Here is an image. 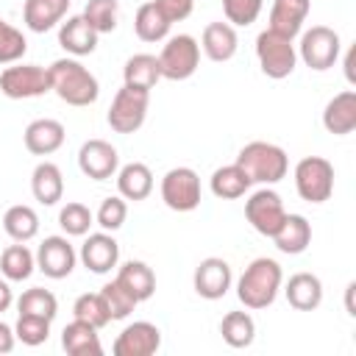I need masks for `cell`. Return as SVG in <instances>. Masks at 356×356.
Here are the masks:
<instances>
[{
	"label": "cell",
	"instance_id": "7a4b0ae2",
	"mask_svg": "<svg viewBox=\"0 0 356 356\" xmlns=\"http://www.w3.org/2000/svg\"><path fill=\"white\" fill-rule=\"evenodd\" d=\"M281 284H284V270L275 259L270 256H259L253 259L245 273L239 275L236 281V298L245 309H267L275 303L278 292H281Z\"/></svg>",
	"mask_w": 356,
	"mask_h": 356
},
{
	"label": "cell",
	"instance_id": "836d02e7",
	"mask_svg": "<svg viewBox=\"0 0 356 356\" xmlns=\"http://www.w3.org/2000/svg\"><path fill=\"white\" fill-rule=\"evenodd\" d=\"M33 270H36V256L25 248V242L8 245L0 253V273L6 275V281H28Z\"/></svg>",
	"mask_w": 356,
	"mask_h": 356
},
{
	"label": "cell",
	"instance_id": "c3c4849f",
	"mask_svg": "<svg viewBox=\"0 0 356 356\" xmlns=\"http://www.w3.org/2000/svg\"><path fill=\"white\" fill-rule=\"evenodd\" d=\"M353 292H356V284L350 281V284L345 286V309H348V314H350V317H356V306H353Z\"/></svg>",
	"mask_w": 356,
	"mask_h": 356
},
{
	"label": "cell",
	"instance_id": "8992f818",
	"mask_svg": "<svg viewBox=\"0 0 356 356\" xmlns=\"http://www.w3.org/2000/svg\"><path fill=\"white\" fill-rule=\"evenodd\" d=\"M156 58H159L161 78H167V81H186V78H192L197 72L200 44L189 33H175V36H170L164 42V47H161V53Z\"/></svg>",
	"mask_w": 356,
	"mask_h": 356
},
{
	"label": "cell",
	"instance_id": "9c48e42d",
	"mask_svg": "<svg viewBox=\"0 0 356 356\" xmlns=\"http://www.w3.org/2000/svg\"><path fill=\"white\" fill-rule=\"evenodd\" d=\"M0 92L8 100H28V97H42L50 92V75L39 64H8L0 72Z\"/></svg>",
	"mask_w": 356,
	"mask_h": 356
},
{
	"label": "cell",
	"instance_id": "7bdbcfd3",
	"mask_svg": "<svg viewBox=\"0 0 356 356\" xmlns=\"http://www.w3.org/2000/svg\"><path fill=\"white\" fill-rule=\"evenodd\" d=\"M28 50V39L22 36L19 28H14L11 22L0 19V64H14L25 56Z\"/></svg>",
	"mask_w": 356,
	"mask_h": 356
},
{
	"label": "cell",
	"instance_id": "5bb4252c",
	"mask_svg": "<svg viewBox=\"0 0 356 356\" xmlns=\"http://www.w3.org/2000/svg\"><path fill=\"white\" fill-rule=\"evenodd\" d=\"M159 348H161V331L147 320L128 323L111 345L114 356H153Z\"/></svg>",
	"mask_w": 356,
	"mask_h": 356
},
{
	"label": "cell",
	"instance_id": "ba28073f",
	"mask_svg": "<svg viewBox=\"0 0 356 356\" xmlns=\"http://www.w3.org/2000/svg\"><path fill=\"white\" fill-rule=\"evenodd\" d=\"M295 50H298V58L309 70L325 72V70H331L339 61L342 42H339V33L334 28H328V25H312L309 31H303L300 44Z\"/></svg>",
	"mask_w": 356,
	"mask_h": 356
},
{
	"label": "cell",
	"instance_id": "74e56055",
	"mask_svg": "<svg viewBox=\"0 0 356 356\" xmlns=\"http://www.w3.org/2000/svg\"><path fill=\"white\" fill-rule=\"evenodd\" d=\"M92 222H95V214L89 211V206H83L78 200L64 203L61 211H58V225L67 236H86Z\"/></svg>",
	"mask_w": 356,
	"mask_h": 356
},
{
	"label": "cell",
	"instance_id": "60d3db41",
	"mask_svg": "<svg viewBox=\"0 0 356 356\" xmlns=\"http://www.w3.org/2000/svg\"><path fill=\"white\" fill-rule=\"evenodd\" d=\"M125 217H128V203H125V197H120V195L103 197L100 209L95 211V222H97L103 231H111V234L125 225Z\"/></svg>",
	"mask_w": 356,
	"mask_h": 356
},
{
	"label": "cell",
	"instance_id": "b9f144b4",
	"mask_svg": "<svg viewBox=\"0 0 356 356\" xmlns=\"http://www.w3.org/2000/svg\"><path fill=\"white\" fill-rule=\"evenodd\" d=\"M222 3V14L225 22H231L234 28H248L259 19L264 0H220Z\"/></svg>",
	"mask_w": 356,
	"mask_h": 356
},
{
	"label": "cell",
	"instance_id": "277c9868",
	"mask_svg": "<svg viewBox=\"0 0 356 356\" xmlns=\"http://www.w3.org/2000/svg\"><path fill=\"white\" fill-rule=\"evenodd\" d=\"M256 58H259V67H261V72L267 78H273V81L289 78L295 72V64H298L295 39L281 36V33L264 28L256 36Z\"/></svg>",
	"mask_w": 356,
	"mask_h": 356
},
{
	"label": "cell",
	"instance_id": "d590c367",
	"mask_svg": "<svg viewBox=\"0 0 356 356\" xmlns=\"http://www.w3.org/2000/svg\"><path fill=\"white\" fill-rule=\"evenodd\" d=\"M72 317H75V320H83V323H89V325H95L97 331L111 323L108 309H106L100 292H83V295H78L75 303H72Z\"/></svg>",
	"mask_w": 356,
	"mask_h": 356
},
{
	"label": "cell",
	"instance_id": "44dd1931",
	"mask_svg": "<svg viewBox=\"0 0 356 356\" xmlns=\"http://www.w3.org/2000/svg\"><path fill=\"white\" fill-rule=\"evenodd\" d=\"M312 11V0H273L270 6V31L295 39Z\"/></svg>",
	"mask_w": 356,
	"mask_h": 356
},
{
	"label": "cell",
	"instance_id": "d6986e66",
	"mask_svg": "<svg viewBox=\"0 0 356 356\" xmlns=\"http://www.w3.org/2000/svg\"><path fill=\"white\" fill-rule=\"evenodd\" d=\"M97 36H100V33H97L81 14L67 17V22L61 19V25H58V44H61L70 56H75V58L95 53Z\"/></svg>",
	"mask_w": 356,
	"mask_h": 356
},
{
	"label": "cell",
	"instance_id": "603a6c76",
	"mask_svg": "<svg viewBox=\"0 0 356 356\" xmlns=\"http://www.w3.org/2000/svg\"><path fill=\"white\" fill-rule=\"evenodd\" d=\"M286 303L298 312H314L323 303V281L314 273H295L284 286Z\"/></svg>",
	"mask_w": 356,
	"mask_h": 356
},
{
	"label": "cell",
	"instance_id": "4dcf8cb0",
	"mask_svg": "<svg viewBox=\"0 0 356 356\" xmlns=\"http://www.w3.org/2000/svg\"><path fill=\"white\" fill-rule=\"evenodd\" d=\"M161 81V70H159V58L150 53H134L125 67H122V83L125 86H136V89H153Z\"/></svg>",
	"mask_w": 356,
	"mask_h": 356
},
{
	"label": "cell",
	"instance_id": "484cf974",
	"mask_svg": "<svg viewBox=\"0 0 356 356\" xmlns=\"http://www.w3.org/2000/svg\"><path fill=\"white\" fill-rule=\"evenodd\" d=\"M114 178H117V192H120V197H125V200L139 203V200H145V197L153 192V172H150V167L142 164V161L122 164Z\"/></svg>",
	"mask_w": 356,
	"mask_h": 356
},
{
	"label": "cell",
	"instance_id": "30bf717a",
	"mask_svg": "<svg viewBox=\"0 0 356 356\" xmlns=\"http://www.w3.org/2000/svg\"><path fill=\"white\" fill-rule=\"evenodd\" d=\"M161 200L172 211H195L203 200L200 195V175L192 167H172L161 178Z\"/></svg>",
	"mask_w": 356,
	"mask_h": 356
},
{
	"label": "cell",
	"instance_id": "7dc6e473",
	"mask_svg": "<svg viewBox=\"0 0 356 356\" xmlns=\"http://www.w3.org/2000/svg\"><path fill=\"white\" fill-rule=\"evenodd\" d=\"M353 56H356V47H350L348 56H345V78H348V83H356V75H353Z\"/></svg>",
	"mask_w": 356,
	"mask_h": 356
},
{
	"label": "cell",
	"instance_id": "8fae6325",
	"mask_svg": "<svg viewBox=\"0 0 356 356\" xmlns=\"http://www.w3.org/2000/svg\"><path fill=\"white\" fill-rule=\"evenodd\" d=\"M245 217L253 225V231L273 239V234L281 228V222L286 217V209H284V200L275 189L261 186L245 200Z\"/></svg>",
	"mask_w": 356,
	"mask_h": 356
},
{
	"label": "cell",
	"instance_id": "d4e9b609",
	"mask_svg": "<svg viewBox=\"0 0 356 356\" xmlns=\"http://www.w3.org/2000/svg\"><path fill=\"white\" fill-rule=\"evenodd\" d=\"M273 242L281 253L298 256L312 245V222L303 214H286L281 228L273 234Z\"/></svg>",
	"mask_w": 356,
	"mask_h": 356
},
{
	"label": "cell",
	"instance_id": "52a82bcc",
	"mask_svg": "<svg viewBox=\"0 0 356 356\" xmlns=\"http://www.w3.org/2000/svg\"><path fill=\"white\" fill-rule=\"evenodd\" d=\"M147 106H150V92L147 89H136V86H125L117 89L111 106H108V114H106V122L111 131L117 134H134L145 125L147 120Z\"/></svg>",
	"mask_w": 356,
	"mask_h": 356
},
{
	"label": "cell",
	"instance_id": "f1b7e54d",
	"mask_svg": "<svg viewBox=\"0 0 356 356\" xmlns=\"http://www.w3.org/2000/svg\"><path fill=\"white\" fill-rule=\"evenodd\" d=\"M170 28H172V22L167 19V14L159 8L156 0L142 3V6L136 8V14H134V31H136V36H139L142 42H147V44L164 42V39L170 36Z\"/></svg>",
	"mask_w": 356,
	"mask_h": 356
},
{
	"label": "cell",
	"instance_id": "ab89813d",
	"mask_svg": "<svg viewBox=\"0 0 356 356\" xmlns=\"http://www.w3.org/2000/svg\"><path fill=\"white\" fill-rule=\"evenodd\" d=\"M50 323H53V320H47V317H36V314H22V312H19L17 325H14V334H17V339H19L22 345L36 348V345L47 342V337H50Z\"/></svg>",
	"mask_w": 356,
	"mask_h": 356
},
{
	"label": "cell",
	"instance_id": "ee69618b",
	"mask_svg": "<svg viewBox=\"0 0 356 356\" xmlns=\"http://www.w3.org/2000/svg\"><path fill=\"white\" fill-rule=\"evenodd\" d=\"M156 3H159V8L167 14L170 22L186 19V17L192 14V8H195V0H156Z\"/></svg>",
	"mask_w": 356,
	"mask_h": 356
},
{
	"label": "cell",
	"instance_id": "7c38bea8",
	"mask_svg": "<svg viewBox=\"0 0 356 356\" xmlns=\"http://www.w3.org/2000/svg\"><path fill=\"white\" fill-rule=\"evenodd\" d=\"M33 256H36V270L44 273V275L53 278V281L67 278V275L75 270V261H78L75 248H72L70 239L61 236V234L44 236Z\"/></svg>",
	"mask_w": 356,
	"mask_h": 356
},
{
	"label": "cell",
	"instance_id": "7402d4cb",
	"mask_svg": "<svg viewBox=\"0 0 356 356\" xmlns=\"http://www.w3.org/2000/svg\"><path fill=\"white\" fill-rule=\"evenodd\" d=\"M67 8H70V0H25L22 22L28 31L44 33V31L61 25V19L67 17Z\"/></svg>",
	"mask_w": 356,
	"mask_h": 356
},
{
	"label": "cell",
	"instance_id": "f6af8a7d",
	"mask_svg": "<svg viewBox=\"0 0 356 356\" xmlns=\"http://www.w3.org/2000/svg\"><path fill=\"white\" fill-rule=\"evenodd\" d=\"M14 342H17L14 328L0 320V356H3V353H11V350H14Z\"/></svg>",
	"mask_w": 356,
	"mask_h": 356
},
{
	"label": "cell",
	"instance_id": "f35d334b",
	"mask_svg": "<svg viewBox=\"0 0 356 356\" xmlns=\"http://www.w3.org/2000/svg\"><path fill=\"white\" fill-rule=\"evenodd\" d=\"M100 298H103V303H106V309H108V317L111 320H125L139 303H136V298L114 278V281H108V284H103V289H100Z\"/></svg>",
	"mask_w": 356,
	"mask_h": 356
},
{
	"label": "cell",
	"instance_id": "d6a6232c",
	"mask_svg": "<svg viewBox=\"0 0 356 356\" xmlns=\"http://www.w3.org/2000/svg\"><path fill=\"white\" fill-rule=\"evenodd\" d=\"M220 334L228 348H250L256 339V320L248 312H228L220 320Z\"/></svg>",
	"mask_w": 356,
	"mask_h": 356
},
{
	"label": "cell",
	"instance_id": "83f0119b",
	"mask_svg": "<svg viewBox=\"0 0 356 356\" xmlns=\"http://www.w3.org/2000/svg\"><path fill=\"white\" fill-rule=\"evenodd\" d=\"M117 281L136 298V303L153 298L156 292V273L150 264L139 261V259H131V261H122L117 267Z\"/></svg>",
	"mask_w": 356,
	"mask_h": 356
},
{
	"label": "cell",
	"instance_id": "e0dca14e",
	"mask_svg": "<svg viewBox=\"0 0 356 356\" xmlns=\"http://www.w3.org/2000/svg\"><path fill=\"white\" fill-rule=\"evenodd\" d=\"M67 139V131L58 120H50V117H42V120H33L28 122L25 134H22V142H25V150L33 153V156H50L56 153Z\"/></svg>",
	"mask_w": 356,
	"mask_h": 356
},
{
	"label": "cell",
	"instance_id": "3957f363",
	"mask_svg": "<svg viewBox=\"0 0 356 356\" xmlns=\"http://www.w3.org/2000/svg\"><path fill=\"white\" fill-rule=\"evenodd\" d=\"M236 164L248 172L250 184H264L273 186L281 178H286L289 172V156L284 147L273 145V142H248L239 153H236Z\"/></svg>",
	"mask_w": 356,
	"mask_h": 356
},
{
	"label": "cell",
	"instance_id": "f546056e",
	"mask_svg": "<svg viewBox=\"0 0 356 356\" xmlns=\"http://www.w3.org/2000/svg\"><path fill=\"white\" fill-rule=\"evenodd\" d=\"M250 186H253V184H250L248 172H245L236 161H234V164H225V167H217V170L211 172V178H209V189H211V195L220 197V200H236V197H242Z\"/></svg>",
	"mask_w": 356,
	"mask_h": 356
},
{
	"label": "cell",
	"instance_id": "1f68e13d",
	"mask_svg": "<svg viewBox=\"0 0 356 356\" xmlns=\"http://www.w3.org/2000/svg\"><path fill=\"white\" fill-rule=\"evenodd\" d=\"M3 231L14 242H31L39 234V214L25 203L8 206L6 214H3Z\"/></svg>",
	"mask_w": 356,
	"mask_h": 356
},
{
	"label": "cell",
	"instance_id": "2e32d148",
	"mask_svg": "<svg viewBox=\"0 0 356 356\" xmlns=\"http://www.w3.org/2000/svg\"><path fill=\"white\" fill-rule=\"evenodd\" d=\"M231 264L220 256H209L203 259L197 267H195V275H192V286L200 298L206 300H220L225 298V292L231 289Z\"/></svg>",
	"mask_w": 356,
	"mask_h": 356
},
{
	"label": "cell",
	"instance_id": "ffe728a7",
	"mask_svg": "<svg viewBox=\"0 0 356 356\" xmlns=\"http://www.w3.org/2000/svg\"><path fill=\"white\" fill-rule=\"evenodd\" d=\"M323 125L334 136H348L356 128V92L345 89L334 95L323 108Z\"/></svg>",
	"mask_w": 356,
	"mask_h": 356
},
{
	"label": "cell",
	"instance_id": "ac0fdd59",
	"mask_svg": "<svg viewBox=\"0 0 356 356\" xmlns=\"http://www.w3.org/2000/svg\"><path fill=\"white\" fill-rule=\"evenodd\" d=\"M236 47H239V36L231 22H209L203 28L200 50L206 53L209 61H217V64L231 61L236 56Z\"/></svg>",
	"mask_w": 356,
	"mask_h": 356
},
{
	"label": "cell",
	"instance_id": "4fadbf2b",
	"mask_svg": "<svg viewBox=\"0 0 356 356\" xmlns=\"http://www.w3.org/2000/svg\"><path fill=\"white\" fill-rule=\"evenodd\" d=\"M78 167L92 181H108L120 170L117 147L106 139H86L78 150Z\"/></svg>",
	"mask_w": 356,
	"mask_h": 356
},
{
	"label": "cell",
	"instance_id": "6da1fadb",
	"mask_svg": "<svg viewBox=\"0 0 356 356\" xmlns=\"http://www.w3.org/2000/svg\"><path fill=\"white\" fill-rule=\"evenodd\" d=\"M47 75H50V92H56L58 100L67 103V106L83 108V106H92L100 97L97 78L75 56L56 58L47 67Z\"/></svg>",
	"mask_w": 356,
	"mask_h": 356
},
{
	"label": "cell",
	"instance_id": "cb8c5ba5",
	"mask_svg": "<svg viewBox=\"0 0 356 356\" xmlns=\"http://www.w3.org/2000/svg\"><path fill=\"white\" fill-rule=\"evenodd\" d=\"M61 348L67 356H103L100 334L95 325L83 320H72L61 331Z\"/></svg>",
	"mask_w": 356,
	"mask_h": 356
},
{
	"label": "cell",
	"instance_id": "bcb514c9",
	"mask_svg": "<svg viewBox=\"0 0 356 356\" xmlns=\"http://www.w3.org/2000/svg\"><path fill=\"white\" fill-rule=\"evenodd\" d=\"M14 303V292L8 286V281H0V314L8 312V306Z\"/></svg>",
	"mask_w": 356,
	"mask_h": 356
},
{
	"label": "cell",
	"instance_id": "e575fe53",
	"mask_svg": "<svg viewBox=\"0 0 356 356\" xmlns=\"http://www.w3.org/2000/svg\"><path fill=\"white\" fill-rule=\"evenodd\" d=\"M17 309L22 314H36V317H47V320H56L58 314V300L50 289L44 286H31L25 289L19 298H17Z\"/></svg>",
	"mask_w": 356,
	"mask_h": 356
},
{
	"label": "cell",
	"instance_id": "9a60e30c",
	"mask_svg": "<svg viewBox=\"0 0 356 356\" xmlns=\"http://www.w3.org/2000/svg\"><path fill=\"white\" fill-rule=\"evenodd\" d=\"M78 259L89 273L106 275L120 264V245L111 236V231H97V234H89L83 239Z\"/></svg>",
	"mask_w": 356,
	"mask_h": 356
},
{
	"label": "cell",
	"instance_id": "5b68a950",
	"mask_svg": "<svg viewBox=\"0 0 356 356\" xmlns=\"http://www.w3.org/2000/svg\"><path fill=\"white\" fill-rule=\"evenodd\" d=\"M295 192L306 203H325L334 195V164L323 156H303L295 164Z\"/></svg>",
	"mask_w": 356,
	"mask_h": 356
},
{
	"label": "cell",
	"instance_id": "8d00e7d4",
	"mask_svg": "<svg viewBox=\"0 0 356 356\" xmlns=\"http://www.w3.org/2000/svg\"><path fill=\"white\" fill-rule=\"evenodd\" d=\"M81 17L97 31V33H111L120 19V3L117 0H86Z\"/></svg>",
	"mask_w": 356,
	"mask_h": 356
},
{
	"label": "cell",
	"instance_id": "4316f807",
	"mask_svg": "<svg viewBox=\"0 0 356 356\" xmlns=\"http://www.w3.org/2000/svg\"><path fill=\"white\" fill-rule=\"evenodd\" d=\"M31 192L42 206H56L64 197V175H61L58 164L39 161L31 172Z\"/></svg>",
	"mask_w": 356,
	"mask_h": 356
}]
</instances>
